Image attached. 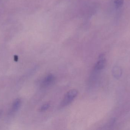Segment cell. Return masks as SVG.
Here are the masks:
<instances>
[{"mask_svg":"<svg viewBox=\"0 0 130 130\" xmlns=\"http://www.w3.org/2000/svg\"><path fill=\"white\" fill-rule=\"evenodd\" d=\"M78 92L76 89L70 90L66 94L60 105V108L64 107L70 104L78 95Z\"/></svg>","mask_w":130,"mask_h":130,"instance_id":"cell-1","label":"cell"},{"mask_svg":"<svg viewBox=\"0 0 130 130\" xmlns=\"http://www.w3.org/2000/svg\"><path fill=\"white\" fill-rule=\"evenodd\" d=\"M106 64V59L104 55L101 54L99 56L98 60L95 65L94 69L95 71H100L103 69Z\"/></svg>","mask_w":130,"mask_h":130,"instance_id":"cell-2","label":"cell"},{"mask_svg":"<svg viewBox=\"0 0 130 130\" xmlns=\"http://www.w3.org/2000/svg\"><path fill=\"white\" fill-rule=\"evenodd\" d=\"M55 80V78L53 75H48L46 76L42 82V86L43 88H46L53 84Z\"/></svg>","mask_w":130,"mask_h":130,"instance_id":"cell-3","label":"cell"},{"mask_svg":"<svg viewBox=\"0 0 130 130\" xmlns=\"http://www.w3.org/2000/svg\"><path fill=\"white\" fill-rule=\"evenodd\" d=\"M21 100L20 99L18 98L14 101L9 113V114L10 115H12L18 111L21 105Z\"/></svg>","mask_w":130,"mask_h":130,"instance_id":"cell-4","label":"cell"},{"mask_svg":"<svg viewBox=\"0 0 130 130\" xmlns=\"http://www.w3.org/2000/svg\"><path fill=\"white\" fill-rule=\"evenodd\" d=\"M112 74L115 78L118 79L122 75V69L118 66H115L112 70Z\"/></svg>","mask_w":130,"mask_h":130,"instance_id":"cell-5","label":"cell"},{"mask_svg":"<svg viewBox=\"0 0 130 130\" xmlns=\"http://www.w3.org/2000/svg\"><path fill=\"white\" fill-rule=\"evenodd\" d=\"M124 3V0H114V4L116 8H119L123 6Z\"/></svg>","mask_w":130,"mask_h":130,"instance_id":"cell-6","label":"cell"},{"mask_svg":"<svg viewBox=\"0 0 130 130\" xmlns=\"http://www.w3.org/2000/svg\"><path fill=\"white\" fill-rule=\"evenodd\" d=\"M50 107V105L49 104H46L43 105L40 108V111L41 112L46 111Z\"/></svg>","mask_w":130,"mask_h":130,"instance_id":"cell-7","label":"cell"}]
</instances>
